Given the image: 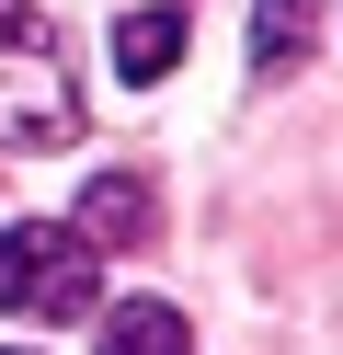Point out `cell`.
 Listing matches in <instances>:
<instances>
[{
	"label": "cell",
	"mask_w": 343,
	"mask_h": 355,
	"mask_svg": "<svg viewBox=\"0 0 343 355\" xmlns=\"http://www.w3.org/2000/svg\"><path fill=\"white\" fill-rule=\"evenodd\" d=\"M80 241H91V252L149 241V172H91V184H80Z\"/></svg>",
	"instance_id": "cell-3"
},
{
	"label": "cell",
	"mask_w": 343,
	"mask_h": 355,
	"mask_svg": "<svg viewBox=\"0 0 343 355\" xmlns=\"http://www.w3.org/2000/svg\"><path fill=\"white\" fill-rule=\"evenodd\" d=\"M103 355H195V332H183V309L126 298V309H103Z\"/></svg>",
	"instance_id": "cell-5"
},
{
	"label": "cell",
	"mask_w": 343,
	"mask_h": 355,
	"mask_svg": "<svg viewBox=\"0 0 343 355\" xmlns=\"http://www.w3.org/2000/svg\"><path fill=\"white\" fill-rule=\"evenodd\" d=\"M252 46H263V69H286V58L309 46V0H263V12H252Z\"/></svg>",
	"instance_id": "cell-6"
},
{
	"label": "cell",
	"mask_w": 343,
	"mask_h": 355,
	"mask_svg": "<svg viewBox=\"0 0 343 355\" xmlns=\"http://www.w3.org/2000/svg\"><path fill=\"white\" fill-rule=\"evenodd\" d=\"M0 309H23V321H80L91 309V241L46 230V218H12V230H0Z\"/></svg>",
	"instance_id": "cell-2"
},
{
	"label": "cell",
	"mask_w": 343,
	"mask_h": 355,
	"mask_svg": "<svg viewBox=\"0 0 343 355\" xmlns=\"http://www.w3.org/2000/svg\"><path fill=\"white\" fill-rule=\"evenodd\" d=\"M0 149H80V69L35 0H0Z\"/></svg>",
	"instance_id": "cell-1"
},
{
	"label": "cell",
	"mask_w": 343,
	"mask_h": 355,
	"mask_svg": "<svg viewBox=\"0 0 343 355\" xmlns=\"http://www.w3.org/2000/svg\"><path fill=\"white\" fill-rule=\"evenodd\" d=\"M172 58H183V12H126L114 24V80H172Z\"/></svg>",
	"instance_id": "cell-4"
}]
</instances>
